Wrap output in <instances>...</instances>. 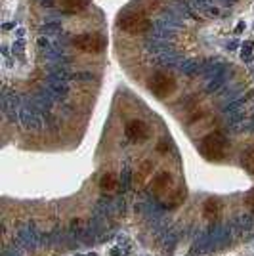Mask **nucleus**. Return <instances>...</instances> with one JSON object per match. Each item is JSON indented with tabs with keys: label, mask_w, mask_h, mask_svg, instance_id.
Here are the masks:
<instances>
[{
	"label": "nucleus",
	"mask_w": 254,
	"mask_h": 256,
	"mask_svg": "<svg viewBox=\"0 0 254 256\" xmlns=\"http://www.w3.org/2000/svg\"><path fill=\"white\" fill-rule=\"evenodd\" d=\"M151 170H153V162H151V160H144L142 166L138 168V172H136V184H138V186L140 184H144L146 178L151 174Z\"/></svg>",
	"instance_id": "10"
},
{
	"label": "nucleus",
	"mask_w": 254,
	"mask_h": 256,
	"mask_svg": "<svg viewBox=\"0 0 254 256\" xmlns=\"http://www.w3.org/2000/svg\"><path fill=\"white\" fill-rule=\"evenodd\" d=\"M124 134H126V138L132 140V142H142V140H146L149 136V128L144 120L132 118V120H128L126 126H124Z\"/></svg>",
	"instance_id": "5"
},
{
	"label": "nucleus",
	"mask_w": 254,
	"mask_h": 256,
	"mask_svg": "<svg viewBox=\"0 0 254 256\" xmlns=\"http://www.w3.org/2000/svg\"><path fill=\"white\" fill-rule=\"evenodd\" d=\"M88 6V0H62V8L67 14H78Z\"/></svg>",
	"instance_id": "7"
},
{
	"label": "nucleus",
	"mask_w": 254,
	"mask_h": 256,
	"mask_svg": "<svg viewBox=\"0 0 254 256\" xmlns=\"http://www.w3.org/2000/svg\"><path fill=\"white\" fill-rule=\"evenodd\" d=\"M244 168L254 174V150L246 151V155H244Z\"/></svg>",
	"instance_id": "11"
},
{
	"label": "nucleus",
	"mask_w": 254,
	"mask_h": 256,
	"mask_svg": "<svg viewBox=\"0 0 254 256\" xmlns=\"http://www.w3.org/2000/svg\"><path fill=\"white\" fill-rule=\"evenodd\" d=\"M228 142L220 132H212L201 142V153L208 160H222L226 157Z\"/></svg>",
	"instance_id": "1"
},
{
	"label": "nucleus",
	"mask_w": 254,
	"mask_h": 256,
	"mask_svg": "<svg viewBox=\"0 0 254 256\" xmlns=\"http://www.w3.org/2000/svg\"><path fill=\"white\" fill-rule=\"evenodd\" d=\"M172 174L170 172H159V174H155L153 176V180H151V188H153V192L155 193H166L172 188Z\"/></svg>",
	"instance_id": "6"
},
{
	"label": "nucleus",
	"mask_w": 254,
	"mask_h": 256,
	"mask_svg": "<svg viewBox=\"0 0 254 256\" xmlns=\"http://www.w3.org/2000/svg\"><path fill=\"white\" fill-rule=\"evenodd\" d=\"M168 150H170L168 142H166V140H160L159 146H157V151H159V153H164V151H168Z\"/></svg>",
	"instance_id": "12"
},
{
	"label": "nucleus",
	"mask_w": 254,
	"mask_h": 256,
	"mask_svg": "<svg viewBox=\"0 0 254 256\" xmlns=\"http://www.w3.org/2000/svg\"><path fill=\"white\" fill-rule=\"evenodd\" d=\"M116 186H118V180H116L115 174H111V172L104 174L102 180H100V188H102L104 192H115Z\"/></svg>",
	"instance_id": "9"
},
{
	"label": "nucleus",
	"mask_w": 254,
	"mask_h": 256,
	"mask_svg": "<svg viewBox=\"0 0 254 256\" xmlns=\"http://www.w3.org/2000/svg\"><path fill=\"white\" fill-rule=\"evenodd\" d=\"M118 27L122 31L130 32V34H142V32L149 31L151 22H149L142 12H126L124 16L118 18Z\"/></svg>",
	"instance_id": "2"
},
{
	"label": "nucleus",
	"mask_w": 254,
	"mask_h": 256,
	"mask_svg": "<svg viewBox=\"0 0 254 256\" xmlns=\"http://www.w3.org/2000/svg\"><path fill=\"white\" fill-rule=\"evenodd\" d=\"M202 214H204V218H206V220H214V218L220 214V203H218L216 199H208V201L204 203Z\"/></svg>",
	"instance_id": "8"
},
{
	"label": "nucleus",
	"mask_w": 254,
	"mask_h": 256,
	"mask_svg": "<svg viewBox=\"0 0 254 256\" xmlns=\"http://www.w3.org/2000/svg\"><path fill=\"white\" fill-rule=\"evenodd\" d=\"M151 90H153L155 96L168 98L176 90V78L170 75V73L159 71V73H155L153 78H151Z\"/></svg>",
	"instance_id": "3"
},
{
	"label": "nucleus",
	"mask_w": 254,
	"mask_h": 256,
	"mask_svg": "<svg viewBox=\"0 0 254 256\" xmlns=\"http://www.w3.org/2000/svg\"><path fill=\"white\" fill-rule=\"evenodd\" d=\"M73 44L74 48H78L80 52H86V54H98L106 48V40L100 34H90V32L78 34L73 40Z\"/></svg>",
	"instance_id": "4"
}]
</instances>
